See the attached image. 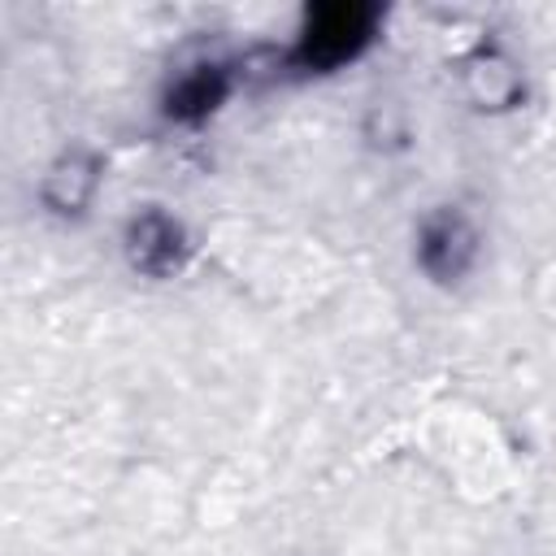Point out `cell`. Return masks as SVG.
Here are the masks:
<instances>
[{
	"instance_id": "cell-1",
	"label": "cell",
	"mask_w": 556,
	"mask_h": 556,
	"mask_svg": "<svg viewBox=\"0 0 556 556\" xmlns=\"http://www.w3.org/2000/svg\"><path fill=\"white\" fill-rule=\"evenodd\" d=\"M382 26V9L378 4H321L308 9L291 48L282 52V65L300 78L313 74H334L343 65H352Z\"/></svg>"
},
{
	"instance_id": "cell-2",
	"label": "cell",
	"mask_w": 556,
	"mask_h": 556,
	"mask_svg": "<svg viewBox=\"0 0 556 556\" xmlns=\"http://www.w3.org/2000/svg\"><path fill=\"white\" fill-rule=\"evenodd\" d=\"M478 261V230L460 208H439L417 230V265L434 282H456Z\"/></svg>"
},
{
	"instance_id": "cell-3",
	"label": "cell",
	"mask_w": 556,
	"mask_h": 556,
	"mask_svg": "<svg viewBox=\"0 0 556 556\" xmlns=\"http://www.w3.org/2000/svg\"><path fill=\"white\" fill-rule=\"evenodd\" d=\"M230 91H235V65L230 61H217V56H204V61L187 65L169 83L161 113L174 126H200V122H208L226 104Z\"/></svg>"
},
{
	"instance_id": "cell-5",
	"label": "cell",
	"mask_w": 556,
	"mask_h": 556,
	"mask_svg": "<svg viewBox=\"0 0 556 556\" xmlns=\"http://www.w3.org/2000/svg\"><path fill=\"white\" fill-rule=\"evenodd\" d=\"M48 200L61 208V213H78L87 200H91V191H96V161L91 156H65L52 174H48Z\"/></svg>"
},
{
	"instance_id": "cell-4",
	"label": "cell",
	"mask_w": 556,
	"mask_h": 556,
	"mask_svg": "<svg viewBox=\"0 0 556 556\" xmlns=\"http://www.w3.org/2000/svg\"><path fill=\"white\" fill-rule=\"evenodd\" d=\"M126 256H130L135 269H143L152 278L178 274L182 256H187V235H182L178 217H169L161 208L135 213L130 226H126Z\"/></svg>"
}]
</instances>
